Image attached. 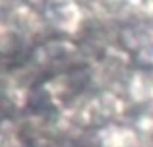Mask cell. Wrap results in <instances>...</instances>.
I'll return each mask as SVG.
<instances>
[{"instance_id":"obj_1","label":"cell","mask_w":153,"mask_h":147,"mask_svg":"<svg viewBox=\"0 0 153 147\" xmlns=\"http://www.w3.org/2000/svg\"><path fill=\"white\" fill-rule=\"evenodd\" d=\"M4 25H8L12 31H16L22 39L35 37L37 33L43 31V21L39 19V16L27 6H19V4L10 10V14L4 19Z\"/></svg>"},{"instance_id":"obj_2","label":"cell","mask_w":153,"mask_h":147,"mask_svg":"<svg viewBox=\"0 0 153 147\" xmlns=\"http://www.w3.org/2000/svg\"><path fill=\"white\" fill-rule=\"evenodd\" d=\"M97 137L101 147H140L138 132L128 126L108 124L99 132Z\"/></svg>"},{"instance_id":"obj_3","label":"cell","mask_w":153,"mask_h":147,"mask_svg":"<svg viewBox=\"0 0 153 147\" xmlns=\"http://www.w3.org/2000/svg\"><path fill=\"white\" fill-rule=\"evenodd\" d=\"M51 21L66 33H76L79 29V25L83 23L82 8L76 2H64L51 12Z\"/></svg>"},{"instance_id":"obj_4","label":"cell","mask_w":153,"mask_h":147,"mask_svg":"<svg viewBox=\"0 0 153 147\" xmlns=\"http://www.w3.org/2000/svg\"><path fill=\"white\" fill-rule=\"evenodd\" d=\"M76 54V49L70 43H49L45 45L41 50L37 52V60L45 66H52V64H64L68 62L72 56Z\"/></svg>"},{"instance_id":"obj_5","label":"cell","mask_w":153,"mask_h":147,"mask_svg":"<svg viewBox=\"0 0 153 147\" xmlns=\"http://www.w3.org/2000/svg\"><path fill=\"white\" fill-rule=\"evenodd\" d=\"M126 2H128V6L134 8L136 12L153 16V0H126Z\"/></svg>"}]
</instances>
